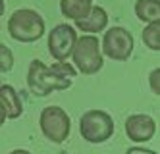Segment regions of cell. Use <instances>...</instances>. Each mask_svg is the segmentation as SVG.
I'll return each mask as SVG.
<instances>
[{"label": "cell", "mask_w": 160, "mask_h": 154, "mask_svg": "<svg viewBox=\"0 0 160 154\" xmlns=\"http://www.w3.org/2000/svg\"><path fill=\"white\" fill-rule=\"evenodd\" d=\"M27 87L35 97H48L56 91H66L72 87V79L58 75L42 60H33L27 69Z\"/></svg>", "instance_id": "cell-1"}, {"label": "cell", "mask_w": 160, "mask_h": 154, "mask_svg": "<svg viewBox=\"0 0 160 154\" xmlns=\"http://www.w3.org/2000/svg\"><path fill=\"white\" fill-rule=\"evenodd\" d=\"M44 31L42 16L31 8H19L8 19V33L18 42H37L44 37Z\"/></svg>", "instance_id": "cell-2"}, {"label": "cell", "mask_w": 160, "mask_h": 154, "mask_svg": "<svg viewBox=\"0 0 160 154\" xmlns=\"http://www.w3.org/2000/svg\"><path fill=\"white\" fill-rule=\"evenodd\" d=\"M73 67L83 75H95L104 66V56L100 52V41L97 35H83L77 37L75 46L72 50Z\"/></svg>", "instance_id": "cell-3"}, {"label": "cell", "mask_w": 160, "mask_h": 154, "mask_svg": "<svg viewBox=\"0 0 160 154\" xmlns=\"http://www.w3.org/2000/svg\"><path fill=\"white\" fill-rule=\"evenodd\" d=\"M114 120L104 110H89L79 120V133L91 145H102L114 135Z\"/></svg>", "instance_id": "cell-4"}, {"label": "cell", "mask_w": 160, "mask_h": 154, "mask_svg": "<svg viewBox=\"0 0 160 154\" xmlns=\"http://www.w3.org/2000/svg\"><path fill=\"white\" fill-rule=\"evenodd\" d=\"M39 125H41V133L44 135L47 141L62 145L70 137L72 117L60 106H47V108H42L39 116Z\"/></svg>", "instance_id": "cell-5"}, {"label": "cell", "mask_w": 160, "mask_h": 154, "mask_svg": "<svg viewBox=\"0 0 160 154\" xmlns=\"http://www.w3.org/2000/svg\"><path fill=\"white\" fill-rule=\"evenodd\" d=\"M133 35L120 25H114L110 29H104V37L100 42L102 56L110 58L114 62H128L133 54Z\"/></svg>", "instance_id": "cell-6"}, {"label": "cell", "mask_w": 160, "mask_h": 154, "mask_svg": "<svg viewBox=\"0 0 160 154\" xmlns=\"http://www.w3.org/2000/svg\"><path fill=\"white\" fill-rule=\"evenodd\" d=\"M77 29L68 25V23H60L52 31H48V54L56 62H68V58L72 56V50L77 41Z\"/></svg>", "instance_id": "cell-7"}, {"label": "cell", "mask_w": 160, "mask_h": 154, "mask_svg": "<svg viewBox=\"0 0 160 154\" xmlns=\"http://www.w3.org/2000/svg\"><path fill=\"white\" fill-rule=\"evenodd\" d=\"M156 133V122L148 114H131L125 120V135L137 145L148 143Z\"/></svg>", "instance_id": "cell-8"}, {"label": "cell", "mask_w": 160, "mask_h": 154, "mask_svg": "<svg viewBox=\"0 0 160 154\" xmlns=\"http://www.w3.org/2000/svg\"><path fill=\"white\" fill-rule=\"evenodd\" d=\"M106 27H108V14L102 6H93L83 19L75 21V29L83 31L85 35H97Z\"/></svg>", "instance_id": "cell-9"}, {"label": "cell", "mask_w": 160, "mask_h": 154, "mask_svg": "<svg viewBox=\"0 0 160 154\" xmlns=\"http://www.w3.org/2000/svg\"><path fill=\"white\" fill-rule=\"evenodd\" d=\"M0 104L4 106L8 120H18L23 114V102L12 85H0Z\"/></svg>", "instance_id": "cell-10"}, {"label": "cell", "mask_w": 160, "mask_h": 154, "mask_svg": "<svg viewBox=\"0 0 160 154\" xmlns=\"http://www.w3.org/2000/svg\"><path fill=\"white\" fill-rule=\"evenodd\" d=\"M93 0H60V10H62V14L68 17V19H72V21H79V19H83L91 8H93Z\"/></svg>", "instance_id": "cell-11"}, {"label": "cell", "mask_w": 160, "mask_h": 154, "mask_svg": "<svg viewBox=\"0 0 160 154\" xmlns=\"http://www.w3.org/2000/svg\"><path fill=\"white\" fill-rule=\"evenodd\" d=\"M135 16L143 23L160 21V0H137Z\"/></svg>", "instance_id": "cell-12"}, {"label": "cell", "mask_w": 160, "mask_h": 154, "mask_svg": "<svg viewBox=\"0 0 160 154\" xmlns=\"http://www.w3.org/2000/svg\"><path fill=\"white\" fill-rule=\"evenodd\" d=\"M141 37H143V42L147 48H151L152 52H158L160 50V21L147 23Z\"/></svg>", "instance_id": "cell-13"}, {"label": "cell", "mask_w": 160, "mask_h": 154, "mask_svg": "<svg viewBox=\"0 0 160 154\" xmlns=\"http://www.w3.org/2000/svg\"><path fill=\"white\" fill-rule=\"evenodd\" d=\"M14 67V52L10 50V46L0 42V73H8Z\"/></svg>", "instance_id": "cell-14"}, {"label": "cell", "mask_w": 160, "mask_h": 154, "mask_svg": "<svg viewBox=\"0 0 160 154\" xmlns=\"http://www.w3.org/2000/svg\"><path fill=\"white\" fill-rule=\"evenodd\" d=\"M50 67H52L58 75H62V77H66V79H72V77L77 75V69H75L70 62H54Z\"/></svg>", "instance_id": "cell-15"}, {"label": "cell", "mask_w": 160, "mask_h": 154, "mask_svg": "<svg viewBox=\"0 0 160 154\" xmlns=\"http://www.w3.org/2000/svg\"><path fill=\"white\" fill-rule=\"evenodd\" d=\"M158 77H160V67H154L151 73H148V85H151L152 94H160V85H158Z\"/></svg>", "instance_id": "cell-16"}, {"label": "cell", "mask_w": 160, "mask_h": 154, "mask_svg": "<svg viewBox=\"0 0 160 154\" xmlns=\"http://www.w3.org/2000/svg\"><path fill=\"white\" fill-rule=\"evenodd\" d=\"M125 154H156V152L148 150V148H143V147H129L125 150Z\"/></svg>", "instance_id": "cell-17"}, {"label": "cell", "mask_w": 160, "mask_h": 154, "mask_svg": "<svg viewBox=\"0 0 160 154\" xmlns=\"http://www.w3.org/2000/svg\"><path fill=\"white\" fill-rule=\"evenodd\" d=\"M6 120H8V117H6V110H4V106L0 104V127L6 123Z\"/></svg>", "instance_id": "cell-18"}, {"label": "cell", "mask_w": 160, "mask_h": 154, "mask_svg": "<svg viewBox=\"0 0 160 154\" xmlns=\"http://www.w3.org/2000/svg\"><path fill=\"white\" fill-rule=\"evenodd\" d=\"M10 154H31L29 150H25V148H16V150H12Z\"/></svg>", "instance_id": "cell-19"}, {"label": "cell", "mask_w": 160, "mask_h": 154, "mask_svg": "<svg viewBox=\"0 0 160 154\" xmlns=\"http://www.w3.org/2000/svg\"><path fill=\"white\" fill-rule=\"evenodd\" d=\"M4 10H6V4H4V0H0V17L4 16Z\"/></svg>", "instance_id": "cell-20"}]
</instances>
